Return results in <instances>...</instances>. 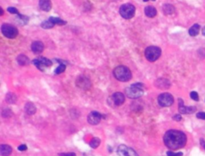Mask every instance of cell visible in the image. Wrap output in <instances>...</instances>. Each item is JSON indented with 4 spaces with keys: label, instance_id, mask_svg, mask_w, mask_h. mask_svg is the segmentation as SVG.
I'll list each match as a JSON object with an SVG mask.
<instances>
[{
    "label": "cell",
    "instance_id": "17",
    "mask_svg": "<svg viewBox=\"0 0 205 156\" xmlns=\"http://www.w3.org/2000/svg\"><path fill=\"white\" fill-rule=\"evenodd\" d=\"M144 12H145L146 16H148V18H154L157 14L156 9L154 7H152V6L146 7L145 9H144Z\"/></svg>",
    "mask_w": 205,
    "mask_h": 156
},
{
    "label": "cell",
    "instance_id": "14",
    "mask_svg": "<svg viewBox=\"0 0 205 156\" xmlns=\"http://www.w3.org/2000/svg\"><path fill=\"white\" fill-rule=\"evenodd\" d=\"M43 49H44V45L40 41H35L31 44V51L35 54H39L41 52H43Z\"/></svg>",
    "mask_w": 205,
    "mask_h": 156
},
{
    "label": "cell",
    "instance_id": "25",
    "mask_svg": "<svg viewBox=\"0 0 205 156\" xmlns=\"http://www.w3.org/2000/svg\"><path fill=\"white\" fill-rule=\"evenodd\" d=\"M54 26H55V24L52 22H51L50 20L44 21V22H43L42 23H41V27H42L43 28H44V29H51V28L54 27Z\"/></svg>",
    "mask_w": 205,
    "mask_h": 156
},
{
    "label": "cell",
    "instance_id": "26",
    "mask_svg": "<svg viewBox=\"0 0 205 156\" xmlns=\"http://www.w3.org/2000/svg\"><path fill=\"white\" fill-rule=\"evenodd\" d=\"M100 144V139H98V138H94L92 139L90 143H89V145L92 147V148H97Z\"/></svg>",
    "mask_w": 205,
    "mask_h": 156
},
{
    "label": "cell",
    "instance_id": "33",
    "mask_svg": "<svg viewBox=\"0 0 205 156\" xmlns=\"http://www.w3.org/2000/svg\"><path fill=\"white\" fill-rule=\"evenodd\" d=\"M59 156H75V153H60L58 154Z\"/></svg>",
    "mask_w": 205,
    "mask_h": 156
},
{
    "label": "cell",
    "instance_id": "13",
    "mask_svg": "<svg viewBox=\"0 0 205 156\" xmlns=\"http://www.w3.org/2000/svg\"><path fill=\"white\" fill-rule=\"evenodd\" d=\"M76 85L78 87H81V88H83V89H87L91 86V83H90V81L87 78L83 76L81 78H79V79H77Z\"/></svg>",
    "mask_w": 205,
    "mask_h": 156
},
{
    "label": "cell",
    "instance_id": "30",
    "mask_svg": "<svg viewBox=\"0 0 205 156\" xmlns=\"http://www.w3.org/2000/svg\"><path fill=\"white\" fill-rule=\"evenodd\" d=\"M7 11H8L11 14H19L18 11V10H17L15 7H10L7 8Z\"/></svg>",
    "mask_w": 205,
    "mask_h": 156
},
{
    "label": "cell",
    "instance_id": "7",
    "mask_svg": "<svg viewBox=\"0 0 205 156\" xmlns=\"http://www.w3.org/2000/svg\"><path fill=\"white\" fill-rule=\"evenodd\" d=\"M158 103L161 107H171L174 103V98L169 93H163L159 96Z\"/></svg>",
    "mask_w": 205,
    "mask_h": 156
},
{
    "label": "cell",
    "instance_id": "31",
    "mask_svg": "<svg viewBox=\"0 0 205 156\" xmlns=\"http://www.w3.org/2000/svg\"><path fill=\"white\" fill-rule=\"evenodd\" d=\"M167 155L168 156H182L183 153L182 152H179V153H174L172 151H168L167 152Z\"/></svg>",
    "mask_w": 205,
    "mask_h": 156
},
{
    "label": "cell",
    "instance_id": "16",
    "mask_svg": "<svg viewBox=\"0 0 205 156\" xmlns=\"http://www.w3.org/2000/svg\"><path fill=\"white\" fill-rule=\"evenodd\" d=\"M155 85L160 89H167L170 87V83L166 79H159L155 82Z\"/></svg>",
    "mask_w": 205,
    "mask_h": 156
},
{
    "label": "cell",
    "instance_id": "37",
    "mask_svg": "<svg viewBox=\"0 0 205 156\" xmlns=\"http://www.w3.org/2000/svg\"><path fill=\"white\" fill-rule=\"evenodd\" d=\"M202 34L205 36V27L202 29Z\"/></svg>",
    "mask_w": 205,
    "mask_h": 156
},
{
    "label": "cell",
    "instance_id": "18",
    "mask_svg": "<svg viewBox=\"0 0 205 156\" xmlns=\"http://www.w3.org/2000/svg\"><path fill=\"white\" fill-rule=\"evenodd\" d=\"M12 152V148L9 145L3 144L0 146V153L2 156H9Z\"/></svg>",
    "mask_w": 205,
    "mask_h": 156
},
{
    "label": "cell",
    "instance_id": "35",
    "mask_svg": "<svg viewBox=\"0 0 205 156\" xmlns=\"http://www.w3.org/2000/svg\"><path fill=\"white\" fill-rule=\"evenodd\" d=\"M173 119L175 120V121H180L182 119V117L180 114H175L173 116Z\"/></svg>",
    "mask_w": 205,
    "mask_h": 156
},
{
    "label": "cell",
    "instance_id": "3",
    "mask_svg": "<svg viewBox=\"0 0 205 156\" xmlns=\"http://www.w3.org/2000/svg\"><path fill=\"white\" fill-rule=\"evenodd\" d=\"M126 94L130 99H138L143 94V86L141 83H135L126 89Z\"/></svg>",
    "mask_w": 205,
    "mask_h": 156
},
{
    "label": "cell",
    "instance_id": "34",
    "mask_svg": "<svg viewBox=\"0 0 205 156\" xmlns=\"http://www.w3.org/2000/svg\"><path fill=\"white\" fill-rule=\"evenodd\" d=\"M27 149V147L26 145H24V144H23V145H20V146L18 147V150H21V151L26 150Z\"/></svg>",
    "mask_w": 205,
    "mask_h": 156
},
{
    "label": "cell",
    "instance_id": "24",
    "mask_svg": "<svg viewBox=\"0 0 205 156\" xmlns=\"http://www.w3.org/2000/svg\"><path fill=\"white\" fill-rule=\"evenodd\" d=\"M18 15V23H20L21 24L24 25V24H27L28 23V17L25 16V15H23L21 14H17Z\"/></svg>",
    "mask_w": 205,
    "mask_h": 156
},
{
    "label": "cell",
    "instance_id": "15",
    "mask_svg": "<svg viewBox=\"0 0 205 156\" xmlns=\"http://www.w3.org/2000/svg\"><path fill=\"white\" fill-rule=\"evenodd\" d=\"M39 7L43 11H49L52 7L51 0H39Z\"/></svg>",
    "mask_w": 205,
    "mask_h": 156
},
{
    "label": "cell",
    "instance_id": "8",
    "mask_svg": "<svg viewBox=\"0 0 205 156\" xmlns=\"http://www.w3.org/2000/svg\"><path fill=\"white\" fill-rule=\"evenodd\" d=\"M32 63L36 66L38 69H39L42 71H43L47 67H49L52 64L51 60H49L48 58L44 57H39L38 58H35V59L32 61Z\"/></svg>",
    "mask_w": 205,
    "mask_h": 156
},
{
    "label": "cell",
    "instance_id": "38",
    "mask_svg": "<svg viewBox=\"0 0 205 156\" xmlns=\"http://www.w3.org/2000/svg\"><path fill=\"white\" fill-rule=\"evenodd\" d=\"M0 10H1V15L3 14V8H0Z\"/></svg>",
    "mask_w": 205,
    "mask_h": 156
},
{
    "label": "cell",
    "instance_id": "11",
    "mask_svg": "<svg viewBox=\"0 0 205 156\" xmlns=\"http://www.w3.org/2000/svg\"><path fill=\"white\" fill-rule=\"evenodd\" d=\"M179 110L181 114H192L196 110L195 107H185L183 104V101L181 99H179Z\"/></svg>",
    "mask_w": 205,
    "mask_h": 156
},
{
    "label": "cell",
    "instance_id": "4",
    "mask_svg": "<svg viewBox=\"0 0 205 156\" xmlns=\"http://www.w3.org/2000/svg\"><path fill=\"white\" fill-rule=\"evenodd\" d=\"M161 55V50L158 47L152 46L145 50V57L150 62H155Z\"/></svg>",
    "mask_w": 205,
    "mask_h": 156
},
{
    "label": "cell",
    "instance_id": "39",
    "mask_svg": "<svg viewBox=\"0 0 205 156\" xmlns=\"http://www.w3.org/2000/svg\"><path fill=\"white\" fill-rule=\"evenodd\" d=\"M143 2H148L149 0H143Z\"/></svg>",
    "mask_w": 205,
    "mask_h": 156
},
{
    "label": "cell",
    "instance_id": "29",
    "mask_svg": "<svg viewBox=\"0 0 205 156\" xmlns=\"http://www.w3.org/2000/svg\"><path fill=\"white\" fill-rule=\"evenodd\" d=\"M191 98L194 100V101H199V94L196 91H192L190 94Z\"/></svg>",
    "mask_w": 205,
    "mask_h": 156
},
{
    "label": "cell",
    "instance_id": "27",
    "mask_svg": "<svg viewBox=\"0 0 205 156\" xmlns=\"http://www.w3.org/2000/svg\"><path fill=\"white\" fill-rule=\"evenodd\" d=\"M65 70H66V65H65L64 63H62V64H60V65L55 69V73L56 74H62L63 72H64Z\"/></svg>",
    "mask_w": 205,
    "mask_h": 156
},
{
    "label": "cell",
    "instance_id": "12",
    "mask_svg": "<svg viewBox=\"0 0 205 156\" xmlns=\"http://www.w3.org/2000/svg\"><path fill=\"white\" fill-rule=\"evenodd\" d=\"M111 99L115 106H121L125 102V97L124 94L120 92H116L113 94V95L111 96Z\"/></svg>",
    "mask_w": 205,
    "mask_h": 156
},
{
    "label": "cell",
    "instance_id": "1",
    "mask_svg": "<svg viewBox=\"0 0 205 156\" xmlns=\"http://www.w3.org/2000/svg\"><path fill=\"white\" fill-rule=\"evenodd\" d=\"M164 144L172 150H177L183 147L187 143V136L183 132L177 130H170L163 136Z\"/></svg>",
    "mask_w": 205,
    "mask_h": 156
},
{
    "label": "cell",
    "instance_id": "22",
    "mask_svg": "<svg viewBox=\"0 0 205 156\" xmlns=\"http://www.w3.org/2000/svg\"><path fill=\"white\" fill-rule=\"evenodd\" d=\"M200 27L199 24H194L188 31V33L191 36H196L199 32Z\"/></svg>",
    "mask_w": 205,
    "mask_h": 156
},
{
    "label": "cell",
    "instance_id": "36",
    "mask_svg": "<svg viewBox=\"0 0 205 156\" xmlns=\"http://www.w3.org/2000/svg\"><path fill=\"white\" fill-rule=\"evenodd\" d=\"M200 143H201V146L203 147V149H205V141H204V139H200Z\"/></svg>",
    "mask_w": 205,
    "mask_h": 156
},
{
    "label": "cell",
    "instance_id": "6",
    "mask_svg": "<svg viewBox=\"0 0 205 156\" xmlns=\"http://www.w3.org/2000/svg\"><path fill=\"white\" fill-rule=\"evenodd\" d=\"M1 31H2L3 34L8 38H14L15 37H17V35L18 34V29L15 27H14L13 25L8 24V23L3 24L2 27H1Z\"/></svg>",
    "mask_w": 205,
    "mask_h": 156
},
{
    "label": "cell",
    "instance_id": "23",
    "mask_svg": "<svg viewBox=\"0 0 205 156\" xmlns=\"http://www.w3.org/2000/svg\"><path fill=\"white\" fill-rule=\"evenodd\" d=\"M49 20H50L51 22H52L54 24H58V25H60V26L65 25V24L67 23L66 21L63 20V19H61V18H56V17H51V18H49Z\"/></svg>",
    "mask_w": 205,
    "mask_h": 156
},
{
    "label": "cell",
    "instance_id": "28",
    "mask_svg": "<svg viewBox=\"0 0 205 156\" xmlns=\"http://www.w3.org/2000/svg\"><path fill=\"white\" fill-rule=\"evenodd\" d=\"M7 101L10 103H14L16 102V96L14 94H8L7 95Z\"/></svg>",
    "mask_w": 205,
    "mask_h": 156
},
{
    "label": "cell",
    "instance_id": "9",
    "mask_svg": "<svg viewBox=\"0 0 205 156\" xmlns=\"http://www.w3.org/2000/svg\"><path fill=\"white\" fill-rule=\"evenodd\" d=\"M117 153L120 156H138L137 153L131 148L125 145H120L118 147Z\"/></svg>",
    "mask_w": 205,
    "mask_h": 156
},
{
    "label": "cell",
    "instance_id": "32",
    "mask_svg": "<svg viewBox=\"0 0 205 156\" xmlns=\"http://www.w3.org/2000/svg\"><path fill=\"white\" fill-rule=\"evenodd\" d=\"M196 117L199 119L205 120V113L204 112H199V113L196 114Z\"/></svg>",
    "mask_w": 205,
    "mask_h": 156
},
{
    "label": "cell",
    "instance_id": "5",
    "mask_svg": "<svg viewBox=\"0 0 205 156\" xmlns=\"http://www.w3.org/2000/svg\"><path fill=\"white\" fill-rule=\"evenodd\" d=\"M120 15L125 18V19H130L134 17L135 13V7L130 3H126L120 7L119 9Z\"/></svg>",
    "mask_w": 205,
    "mask_h": 156
},
{
    "label": "cell",
    "instance_id": "20",
    "mask_svg": "<svg viewBox=\"0 0 205 156\" xmlns=\"http://www.w3.org/2000/svg\"><path fill=\"white\" fill-rule=\"evenodd\" d=\"M163 11L165 14H172L175 12V7L172 4H164L163 6Z\"/></svg>",
    "mask_w": 205,
    "mask_h": 156
},
{
    "label": "cell",
    "instance_id": "10",
    "mask_svg": "<svg viewBox=\"0 0 205 156\" xmlns=\"http://www.w3.org/2000/svg\"><path fill=\"white\" fill-rule=\"evenodd\" d=\"M102 119V115L96 111H92L88 114L87 121L91 125H97L100 123Z\"/></svg>",
    "mask_w": 205,
    "mask_h": 156
},
{
    "label": "cell",
    "instance_id": "19",
    "mask_svg": "<svg viewBox=\"0 0 205 156\" xmlns=\"http://www.w3.org/2000/svg\"><path fill=\"white\" fill-rule=\"evenodd\" d=\"M17 61H18V63L21 66H27L30 63V60H29L28 57H27L26 55H23V54H20L19 56H18Z\"/></svg>",
    "mask_w": 205,
    "mask_h": 156
},
{
    "label": "cell",
    "instance_id": "21",
    "mask_svg": "<svg viewBox=\"0 0 205 156\" xmlns=\"http://www.w3.org/2000/svg\"><path fill=\"white\" fill-rule=\"evenodd\" d=\"M25 110H26V112H27L28 114L31 115V114H34L36 112V107H35V106L33 103H27L25 105Z\"/></svg>",
    "mask_w": 205,
    "mask_h": 156
},
{
    "label": "cell",
    "instance_id": "2",
    "mask_svg": "<svg viewBox=\"0 0 205 156\" xmlns=\"http://www.w3.org/2000/svg\"><path fill=\"white\" fill-rule=\"evenodd\" d=\"M115 78L120 82H128L131 79V72L125 66H119L114 70Z\"/></svg>",
    "mask_w": 205,
    "mask_h": 156
}]
</instances>
